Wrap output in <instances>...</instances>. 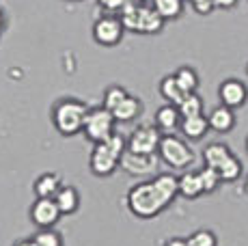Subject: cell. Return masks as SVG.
Listing matches in <instances>:
<instances>
[{"label": "cell", "mask_w": 248, "mask_h": 246, "mask_svg": "<svg viewBox=\"0 0 248 246\" xmlns=\"http://www.w3.org/2000/svg\"><path fill=\"white\" fill-rule=\"evenodd\" d=\"M177 197H179L177 177L173 173H158L151 179L134 184L127 190L125 207L136 218L154 220L164 210H169Z\"/></svg>", "instance_id": "cell-1"}, {"label": "cell", "mask_w": 248, "mask_h": 246, "mask_svg": "<svg viewBox=\"0 0 248 246\" xmlns=\"http://www.w3.org/2000/svg\"><path fill=\"white\" fill-rule=\"evenodd\" d=\"M127 149V140L114 132L108 140L95 143L89 155V169L95 177H110L121 167V158Z\"/></svg>", "instance_id": "cell-2"}, {"label": "cell", "mask_w": 248, "mask_h": 246, "mask_svg": "<svg viewBox=\"0 0 248 246\" xmlns=\"http://www.w3.org/2000/svg\"><path fill=\"white\" fill-rule=\"evenodd\" d=\"M89 104H84L82 99L76 97H61L59 102L52 106V125L59 132L61 136L69 138L82 132L84 127V119H87L89 112Z\"/></svg>", "instance_id": "cell-3"}, {"label": "cell", "mask_w": 248, "mask_h": 246, "mask_svg": "<svg viewBox=\"0 0 248 246\" xmlns=\"http://www.w3.org/2000/svg\"><path fill=\"white\" fill-rule=\"evenodd\" d=\"M127 32L134 35H158L164 31V17L154 9V4H132L127 2L125 9L119 13Z\"/></svg>", "instance_id": "cell-4"}, {"label": "cell", "mask_w": 248, "mask_h": 246, "mask_svg": "<svg viewBox=\"0 0 248 246\" xmlns=\"http://www.w3.org/2000/svg\"><path fill=\"white\" fill-rule=\"evenodd\" d=\"M160 160L173 171H188L197 160L194 149L186 143V138H181L177 134H164L158 147Z\"/></svg>", "instance_id": "cell-5"}, {"label": "cell", "mask_w": 248, "mask_h": 246, "mask_svg": "<svg viewBox=\"0 0 248 246\" xmlns=\"http://www.w3.org/2000/svg\"><path fill=\"white\" fill-rule=\"evenodd\" d=\"M114 125H117V119L108 108L104 106H93L89 108L87 119H84V127L82 134L87 136V140L91 143H102V140H108L114 134Z\"/></svg>", "instance_id": "cell-6"}, {"label": "cell", "mask_w": 248, "mask_h": 246, "mask_svg": "<svg viewBox=\"0 0 248 246\" xmlns=\"http://www.w3.org/2000/svg\"><path fill=\"white\" fill-rule=\"evenodd\" d=\"M123 35H125V26L117 13H106L93 22V39L104 48L119 46L123 41Z\"/></svg>", "instance_id": "cell-7"}, {"label": "cell", "mask_w": 248, "mask_h": 246, "mask_svg": "<svg viewBox=\"0 0 248 246\" xmlns=\"http://www.w3.org/2000/svg\"><path fill=\"white\" fill-rule=\"evenodd\" d=\"M160 155L158 154H138V151L125 149L121 158V171H125L132 177H151L160 167Z\"/></svg>", "instance_id": "cell-8"}, {"label": "cell", "mask_w": 248, "mask_h": 246, "mask_svg": "<svg viewBox=\"0 0 248 246\" xmlns=\"http://www.w3.org/2000/svg\"><path fill=\"white\" fill-rule=\"evenodd\" d=\"M162 132L158 130V125H138L130 136H127V149L138 151V154H158L160 140H162Z\"/></svg>", "instance_id": "cell-9"}, {"label": "cell", "mask_w": 248, "mask_h": 246, "mask_svg": "<svg viewBox=\"0 0 248 246\" xmlns=\"http://www.w3.org/2000/svg\"><path fill=\"white\" fill-rule=\"evenodd\" d=\"M28 216L37 229H54L63 214H61L54 199H35L31 210H28Z\"/></svg>", "instance_id": "cell-10"}, {"label": "cell", "mask_w": 248, "mask_h": 246, "mask_svg": "<svg viewBox=\"0 0 248 246\" xmlns=\"http://www.w3.org/2000/svg\"><path fill=\"white\" fill-rule=\"evenodd\" d=\"M218 99H220V104L233 108V110L242 108L248 102V87H246V82H244V80H240V78L222 80V82L218 84Z\"/></svg>", "instance_id": "cell-11"}, {"label": "cell", "mask_w": 248, "mask_h": 246, "mask_svg": "<svg viewBox=\"0 0 248 246\" xmlns=\"http://www.w3.org/2000/svg\"><path fill=\"white\" fill-rule=\"evenodd\" d=\"M207 121H209V130L212 132L229 134V132H233V127H235L237 117H235V110H233V108L225 106V104H218V106L212 108V112L207 115Z\"/></svg>", "instance_id": "cell-12"}, {"label": "cell", "mask_w": 248, "mask_h": 246, "mask_svg": "<svg viewBox=\"0 0 248 246\" xmlns=\"http://www.w3.org/2000/svg\"><path fill=\"white\" fill-rule=\"evenodd\" d=\"M181 119H184V117H181L179 108L175 106V104H164V106H160L158 110H155L154 123L158 125V130L162 134H175L181 125Z\"/></svg>", "instance_id": "cell-13"}, {"label": "cell", "mask_w": 248, "mask_h": 246, "mask_svg": "<svg viewBox=\"0 0 248 246\" xmlns=\"http://www.w3.org/2000/svg\"><path fill=\"white\" fill-rule=\"evenodd\" d=\"M63 186H65V182L59 173L47 171V173H41L39 177L35 179V184H32V192H35L37 199H54Z\"/></svg>", "instance_id": "cell-14"}, {"label": "cell", "mask_w": 248, "mask_h": 246, "mask_svg": "<svg viewBox=\"0 0 248 246\" xmlns=\"http://www.w3.org/2000/svg\"><path fill=\"white\" fill-rule=\"evenodd\" d=\"M177 184H179V197H184L186 201H197L201 195H205L199 171H184L177 177Z\"/></svg>", "instance_id": "cell-15"}, {"label": "cell", "mask_w": 248, "mask_h": 246, "mask_svg": "<svg viewBox=\"0 0 248 246\" xmlns=\"http://www.w3.org/2000/svg\"><path fill=\"white\" fill-rule=\"evenodd\" d=\"M179 132L184 138L188 140H201L205 134L209 132V121L205 115H197V117H186L181 119Z\"/></svg>", "instance_id": "cell-16"}, {"label": "cell", "mask_w": 248, "mask_h": 246, "mask_svg": "<svg viewBox=\"0 0 248 246\" xmlns=\"http://www.w3.org/2000/svg\"><path fill=\"white\" fill-rule=\"evenodd\" d=\"M233 155L235 154H233L227 143H209L207 147L203 149V162L218 171V169H220L225 162H229Z\"/></svg>", "instance_id": "cell-17"}, {"label": "cell", "mask_w": 248, "mask_h": 246, "mask_svg": "<svg viewBox=\"0 0 248 246\" xmlns=\"http://www.w3.org/2000/svg\"><path fill=\"white\" fill-rule=\"evenodd\" d=\"M54 201L63 216H71L80 210V192H78V188L69 186V184H65V186L61 188L59 195L54 197Z\"/></svg>", "instance_id": "cell-18"}, {"label": "cell", "mask_w": 248, "mask_h": 246, "mask_svg": "<svg viewBox=\"0 0 248 246\" xmlns=\"http://www.w3.org/2000/svg\"><path fill=\"white\" fill-rule=\"evenodd\" d=\"M112 115H114V119H117V123H130L142 115V102L136 95H127L112 110Z\"/></svg>", "instance_id": "cell-19"}, {"label": "cell", "mask_w": 248, "mask_h": 246, "mask_svg": "<svg viewBox=\"0 0 248 246\" xmlns=\"http://www.w3.org/2000/svg\"><path fill=\"white\" fill-rule=\"evenodd\" d=\"M160 95L162 99H164L166 104H175V106H179V102L186 97V93H184V89L179 87V82H177V78H175V74H169V76H164V78L160 80Z\"/></svg>", "instance_id": "cell-20"}, {"label": "cell", "mask_w": 248, "mask_h": 246, "mask_svg": "<svg viewBox=\"0 0 248 246\" xmlns=\"http://www.w3.org/2000/svg\"><path fill=\"white\" fill-rule=\"evenodd\" d=\"M188 0H154V9L164 17V22H175L184 15Z\"/></svg>", "instance_id": "cell-21"}, {"label": "cell", "mask_w": 248, "mask_h": 246, "mask_svg": "<svg viewBox=\"0 0 248 246\" xmlns=\"http://www.w3.org/2000/svg\"><path fill=\"white\" fill-rule=\"evenodd\" d=\"M175 78H177L179 87L184 89V93H197L199 84H201V78H199V72L190 65H181V67L175 72Z\"/></svg>", "instance_id": "cell-22"}, {"label": "cell", "mask_w": 248, "mask_h": 246, "mask_svg": "<svg viewBox=\"0 0 248 246\" xmlns=\"http://www.w3.org/2000/svg\"><path fill=\"white\" fill-rule=\"evenodd\" d=\"M179 112L181 117H197V115H203V108H205V102L199 93H186V97L179 102Z\"/></svg>", "instance_id": "cell-23"}, {"label": "cell", "mask_w": 248, "mask_h": 246, "mask_svg": "<svg viewBox=\"0 0 248 246\" xmlns=\"http://www.w3.org/2000/svg\"><path fill=\"white\" fill-rule=\"evenodd\" d=\"M218 173H220V179L222 184H235L237 179L242 177V173H244V167H242V160L237 158V155H233L229 162H225L220 169H218Z\"/></svg>", "instance_id": "cell-24"}, {"label": "cell", "mask_w": 248, "mask_h": 246, "mask_svg": "<svg viewBox=\"0 0 248 246\" xmlns=\"http://www.w3.org/2000/svg\"><path fill=\"white\" fill-rule=\"evenodd\" d=\"M199 177H201V184H203V192H205V195H214V192L220 188V184H222L220 173H218L216 169L207 167V164H205L203 169H199Z\"/></svg>", "instance_id": "cell-25"}, {"label": "cell", "mask_w": 248, "mask_h": 246, "mask_svg": "<svg viewBox=\"0 0 248 246\" xmlns=\"http://www.w3.org/2000/svg\"><path fill=\"white\" fill-rule=\"evenodd\" d=\"M127 95H130V93H127L123 87H119V84H112V87H108L106 91H104L102 106H104V108H108V110L112 112L114 108H117L119 104H121V102H123V99H125Z\"/></svg>", "instance_id": "cell-26"}, {"label": "cell", "mask_w": 248, "mask_h": 246, "mask_svg": "<svg viewBox=\"0 0 248 246\" xmlns=\"http://www.w3.org/2000/svg\"><path fill=\"white\" fill-rule=\"evenodd\" d=\"M32 240H35L37 246H63V238L54 229H39L32 235Z\"/></svg>", "instance_id": "cell-27"}, {"label": "cell", "mask_w": 248, "mask_h": 246, "mask_svg": "<svg viewBox=\"0 0 248 246\" xmlns=\"http://www.w3.org/2000/svg\"><path fill=\"white\" fill-rule=\"evenodd\" d=\"M188 242L190 246H218V238L212 229H199L194 233H190Z\"/></svg>", "instance_id": "cell-28"}, {"label": "cell", "mask_w": 248, "mask_h": 246, "mask_svg": "<svg viewBox=\"0 0 248 246\" xmlns=\"http://www.w3.org/2000/svg\"><path fill=\"white\" fill-rule=\"evenodd\" d=\"M188 2L194 9V13H199V15H209L212 11H216L214 0H188Z\"/></svg>", "instance_id": "cell-29"}, {"label": "cell", "mask_w": 248, "mask_h": 246, "mask_svg": "<svg viewBox=\"0 0 248 246\" xmlns=\"http://www.w3.org/2000/svg\"><path fill=\"white\" fill-rule=\"evenodd\" d=\"M97 4L104 9L106 13H121L123 9H125V4H127V0H97Z\"/></svg>", "instance_id": "cell-30"}, {"label": "cell", "mask_w": 248, "mask_h": 246, "mask_svg": "<svg viewBox=\"0 0 248 246\" xmlns=\"http://www.w3.org/2000/svg\"><path fill=\"white\" fill-rule=\"evenodd\" d=\"M237 2H240V0H214L216 9H220V11H231Z\"/></svg>", "instance_id": "cell-31"}, {"label": "cell", "mask_w": 248, "mask_h": 246, "mask_svg": "<svg viewBox=\"0 0 248 246\" xmlns=\"http://www.w3.org/2000/svg\"><path fill=\"white\" fill-rule=\"evenodd\" d=\"M164 246H190L188 238H169L164 242Z\"/></svg>", "instance_id": "cell-32"}, {"label": "cell", "mask_w": 248, "mask_h": 246, "mask_svg": "<svg viewBox=\"0 0 248 246\" xmlns=\"http://www.w3.org/2000/svg\"><path fill=\"white\" fill-rule=\"evenodd\" d=\"M13 246H37V244H35V240H32V238H26V240H20V242H16Z\"/></svg>", "instance_id": "cell-33"}, {"label": "cell", "mask_w": 248, "mask_h": 246, "mask_svg": "<svg viewBox=\"0 0 248 246\" xmlns=\"http://www.w3.org/2000/svg\"><path fill=\"white\" fill-rule=\"evenodd\" d=\"M4 26H7V17H4V13L0 11V32L4 31Z\"/></svg>", "instance_id": "cell-34"}, {"label": "cell", "mask_w": 248, "mask_h": 246, "mask_svg": "<svg viewBox=\"0 0 248 246\" xmlns=\"http://www.w3.org/2000/svg\"><path fill=\"white\" fill-rule=\"evenodd\" d=\"M127 2H132V4H149V2H154V0H127Z\"/></svg>", "instance_id": "cell-35"}, {"label": "cell", "mask_w": 248, "mask_h": 246, "mask_svg": "<svg viewBox=\"0 0 248 246\" xmlns=\"http://www.w3.org/2000/svg\"><path fill=\"white\" fill-rule=\"evenodd\" d=\"M244 195H248V175H246V179H244Z\"/></svg>", "instance_id": "cell-36"}, {"label": "cell", "mask_w": 248, "mask_h": 246, "mask_svg": "<svg viewBox=\"0 0 248 246\" xmlns=\"http://www.w3.org/2000/svg\"><path fill=\"white\" fill-rule=\"evenodd\" d=\"M246 151H248V136H246Z\"/></svg>", "instance_id": "cell-37"}, {"label": "cell", "mask_w": 248, "mask_h": 246, "mask_svg": "<svg viewBox=\"0 0 248 246\" xmlns=\"http://www.w3.org/2000/svg\"><path fill=\"white\" fill-rule=\"evenodd\" d=\"M69 2H80V0H69Z\"/></svg>", "instance_id": "cell-38"}, {"label": "cell", "mask_w": 248, "mask_h": 246, "mask_svg": "<svg viewBox=\"0 0 248 246\" xmlns=\"http://www.w3.org/2000/svg\"><path fill=\"white\" fill-rule=\"evenodd\" d=\"M246 76H248V65H246Z\"/></svg>", "instance_id": "cell-39"}]
</instances>
